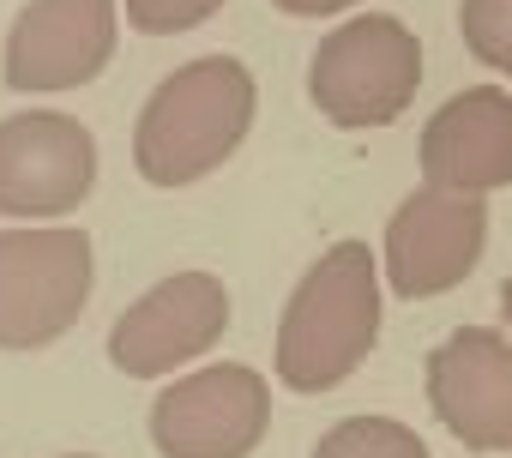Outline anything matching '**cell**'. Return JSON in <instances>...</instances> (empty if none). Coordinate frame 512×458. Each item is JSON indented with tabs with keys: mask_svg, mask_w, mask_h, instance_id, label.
<instances>
[{
	"mask_svg": "<svg viewBox=\"0 0 512 458\" xmlns=\"http://www.w3.org/2000/svg\"><path fill=\"white\" fill-rule=\"evenodd\" d=\"M416 85H422V43L392 13H362L338 25L332 37H320L308 67L314 109L344 133H374L398 121L416 103Z\"/></svg>",
	"mask_w": 512,
	"mask_h": 458,
	"instance_id": "obj_3",
	"label": "cell"
},
{
	"mask_svg": "<svg viewBox=\"0 0 512 458\" xmlns=\"http://www.w3.org/2000/svg\"><path fill=\"white\" fill-rule=\"evenodd\" d=\"M91 302V236L67 223L0 229V350H43Z\"/></svg>",
	"mask_w": 512,
	"mask_h": 458,
	"instance_id": "obj_4",
	"label": "cell"
},
{
	"mask_svg": "<svg viewBox=\"0 0 512 458\" xmlns=\"http://www.w3.org/2000/svg\"><path fill=\"white\" fill-rule=\"evenodd\" d=\"M314 458H428L422 434L392 416H350L332 434H320Z\"/></svg>",
	"mask_w": 512,
	"mask_h": 458,
	"instance_id": "obj_12",
	"label": "cell"
},
{
	"mask_svg": "<svg viewBox=\"0 0 512 458\" xmlns=\"http://www.w3.org/2000/svg\"><path fill=\"white\" fill-rule=\"evenodd\" d=\"M67 458H91V452H67Z\"/></svg>",
	"mask_w": 512,
	"mask_h": 458,
	"instance_id": "obj_17",
	"label": "cell"
},
{
	"mask_svg": "<svg viewBox=\"0 0 512 458\" xmlns=\"http://www.w3.org/2000/svg\"><path fill=\"white\" fill-rule=\"evenodd\" d=\"M229 326V290L211 272H175L157 290H145L115 326H109V362L133 380L169 374L193 356H205Z\"/></svg>",
	"mask_w": 512,
	"mask_h": 458,
	"instance_id": "obj_8",
	"label": "cell"
},
{
	"mask_svg": "<svg viewBox=\"0 0 512 458\" xmlns=\"http://www.w3.org/2000/svg\"><path fill=\"white\" fill-rule=\"evenodd\" d=\"M458 31H464V49L488 73L512 79V0H464V7H458Z\"/></svg>",
	"mask_w": 512,
	"mask_h": 458,
	"instance_id": "obj_13",
	"label": "cell"
},
{
	"mask_svg": "<svg viewBox=\"0 0 512 458\" xmlns=\"http://www.w3.org/2000/svg\"><path fill=\"white\" fill-rule=\"evenodd\" d=\"M422 175L452 193H494L512 181V97L494 85L458 91L422 127Z\"/></svg>",
	"mask_w": 512,
	"mask_h": 458,
	"instance_id": "obj_11",
	"label": "cell"
},
{
	"mask_svg": "<svg viewBox=\"0 0 512 458\" xmlns=\"http://www.w3.org/2000/svg\"><path fill=\"white\" fill-rule=\"evenodd\" d=\"M428 404L470 452H512V344L488 326H458L428 356Z\"/></svg>",
	"mask_w": 512,
	"mask_h": 458,
	"instance_id": "obj_9",
	"label": "cell"
},
{
	"mask_svg": "<svg viewBox=\"0 0 512 458\" xmlns=\"http://www.w3.org/2000/svg\"><path fill=\"white\" fill-rule=\"evenodd\" d=\"M97 187V139L85 121L25 109L0 121V217L55 223Z\"/></svg>",
	"mask_w": 512,
	"mask_h": 458,
	"instance_id": "obj_6",
	"label": "cell"
},
{
	"mask_svg": "<svg viewBox=\"0 0 512 458\" xmlns=\"http://www.w3.org/2000/svg\"><path fill=\"white\" fill-rule=\"evenodd\" d=\"M253 73L235 55H199L175 67L133 127V163L151 187H193L235 157L253 127Z\"/></svg>",
	"mask_w": 512,
	"mask_h": 458,
	"instance_id": "obj_1",
	"label": "cell"
},
{
	"mask_svg": "<svg viewBox=\"0 0 512 458\" xmlns=\"http://www.w3.org/2000/svg\"><path fill=\"white\" fill-rule=\"evenodd\" d=\"M115 61V0H31L7 31L13 91H79Z\"/></svg>",
	"mask_w": 512,
	"mask_h": 458,
	"instance_id": "obj_10",
	"label": "cell"
},
{
	"mask_svg": "<svg viewBox=\"0 0 512 458\" xmlns=\"http://www.w3.org/2000/svg\"><path fill=\"white\" fill-rule=\"evenodd\" d=\"M380 338V272L362 242H338L296 284L278 326V380L302 398L344 386Z\"/></svg>",
	"mask_w": 512,
	"mask_h": 458,
	"instance_id": "obj_2",
	"label": "cell"
},
{
	"mask_svg": "<svg viewBox=\"0 0 512 458\" xmlns=\"http://www.w3.org/2000/svg\"><path fill=\"white\" fill-rule=\"evenodd\" d=\"M488 248V205L482 193L416 187L386 223V284L404 302H434L476 272Z\"/></svg>",
	"mask_w": 512,
	"mask_h": 458,
	"instance_id": "obj_7",
	"label": "cell"
},
{
	"mask_svg": "<svg viewBox=\"0 0 512 458\" xmlns=\"http://www.w3.org/2000/svg\"><path fill=\"white\" fill-rule=\"evenodd\" d=\"M272 392L247 362H211L151 404V446L163 458H247L266 440Z\"/></svg>",
	"mask_w": 512,
	"mask_h": 458,
	"instance_id": "obj_5",
	"label": "cell"
},
{
	"mask_svg": "<svg viewBox=\"0 0 512 458\" xmlns=\"http://www.w3.org/2000/svg\"><path fill=\"white\" fill-rule=\"evenodd\" d=\"M500 314H506V326H512V278L500 284Z\"/></svg>",
	"mask_w": 512,
	"mask_h": 458,
	"instance_id": "obj_16",
	"label": "cell"
},
{
	"mask_svg": "<svg viewBox=\"0 0 512 458\" xmlns=\"http://www.w3.org/2000/svg\"><path fill=\"white\" fill-rule=\"evenodd\" d=\"M278 13H290V19H332V13H344V7H356V0H272Z\"/></svg>",
	"mask_w": 512,
	"mask_h": 458,
	"instance_id": "obj_15",
	"label": "cell"
},
{
	"mask_svg": "<svg viewBox=\"0 0 512 458\" xmlns=\"http://www.w3.org/2000/svg\"><path fill=\"white\" fill-rule=\"evenodd\" d=\"M223 0H127V25L145 37H181L193 25H205Z\"/></svg>",
	"mask_w": 512,
	"mask_h": 458,
	"instance_id": "obj_14",
	"label": "cell"
}]
</instances>
